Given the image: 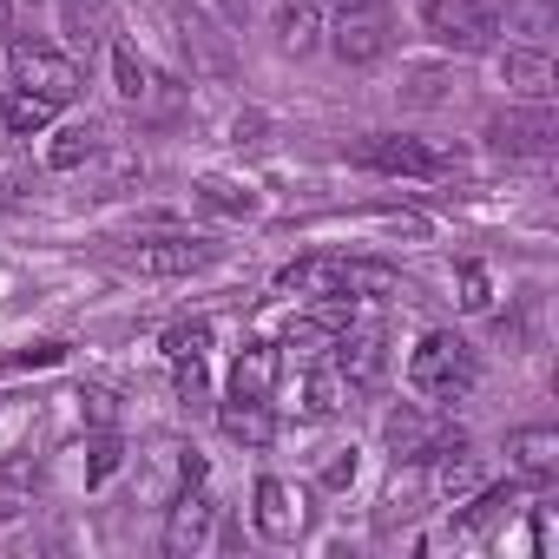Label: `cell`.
<instances>
[{
	"mask_svg": "<svg viewBox=\"0 0 559 559\" xmlns=\"http://www.w3.org/2000/svg\"><path fill=\"white\" fill-rule=\"evenodd\" d=\"M474 382H480V356H474L467 336L428 330V336L408 349V389H415L421 402H461V395H474Z\"/></svg>",
	"mask_w": 559,
	"mask_h": 559,
	"instance_id": "1",
	"label": "cell"
},
{
	"mask_svg": "<svg viewBox=\"0 0 559 559\" xmlns=\"http://www.w3.org/2000/svg\"><path fill=\"white\" fill-rule=\"evenodd\" d=\"M330 47H336L343 67H376L395 47V8H389V0H336Z\"/></svg>",
	"mask_w": 559,
	"mask_h": 559,
	"instance_id": "2",
	"label": "cell"
},
{
	"mask_svg": "<svg viewBox=\"0 0 559 559\" xmlns=\"http://www.w3.org/2000/svg\"><path fill=\"white\" fill-rule=\"evenodd\" d=\"M356 165L389 171V178H448V171H454L448 152H435L428 139H408V132H369V139L356 145Z\"/></svg>",
	"mask_w": 559,
	"mask_h": 559,
	"instance_id": "3",
	"label": "cell"
},
{
	"mask_svg": "<svg viewBox=\"0 0 559 559\" xmlns=\"http://www.w3.org/2000/svg\"><path fill=\"white\" fill-rule=\"evenodd\" d=\"M421 27L435 34V47H454V53H487L500 21L487 0H428L421 8Z\"/></svg>",
	"mask_w": 559,
	"mask_h": 559,
	"instance_id": "4",
	"label": "cell"
},
{
	"mask_svg": "<svg viewBox=\"0 0 559 559\" xmlns=\"http://www.w3.org/2000/svg\"><path fill=\"white\" fill-rule=\"evenodd\" d=\"M14 86L34 93V99H47V106H73V93H80V67H73L67 53L40 47V40H21V47H14Z\"/></svg>",
	"mask_w": 559,
	"mask_h": 559,
	"instance_id": "5",
	"label": "cell"
},
{
	"mask_svg": "<svg viewBox=\"0 0 559 559\" xmlns=\"http://www.w3.org/2000/svg\"><path fill=\"white\" fill-rule=\"evenodd\" d=\"M250 520H257V533H263V539L290 546V539H304V526H310V507H304V493H297L290 480L263 474V480H257V507H250Z\"/></svg>",
	"mask_w": 559,
	"mask_h": 559,
	"instance_id": "6",
	"label": "cell"
},
{
	"mask_svg": "<svg viewBox=\"0 0 559 559\" xmlns=\"http://www.w3.org/2000/svg\"><path fill=\"white\" fill-rule=\"evenodd\" d=\"M487 139L500 145V152H552V139H559V119H552V99H526V106H513V112H500L493 126H487Z\"/></svg>",
	"mask_w": 559,
	"mask_h": 559,
	"instance_id": "7",
	"label": "cell"
},
{
	"mask_svg": "<svg viewBox=\"0 0 559 559\" xmlns=\"http://www.w3.org/2000/svg\"><path fill=\"white\" fill-rule=\"evenodd\" d=\"M336 376H343L349 389H376V382L389 376V336H382L376 323H349V330L336 336Z\"/></svg>",
	"mask_w": 559,
	"mask_h": 559,
	"instance_id": "8",
	"label": "cell"
},
{
	"mask_svg": "<svg viewBox=\"0 0 559 559\" xmlns=\"http://www.w3.org/2000/svg\"><path fill=\"white\" fill-rule=\"evenodd\" d=\"M276 290L310 304V297H349V257H297L284 276H276Z\"/></svg>",
	"mask_w": 559,
	"mask_h": 559,
	"instance_id": "9",
	"label": "cell"
},
{
	"mask_svg": "<svg viewBox=\"0 0 559 559\" xmlns=\"http://www.w3.org/2000/svg\"><path fill=\"white\" fill-rule=\"evenodd\" d=\"M507 461L526 487H546L559 480V428H513L507 435Z\"/></svg>",
	"mask_w": 559,
	"mask_h": 559,
	"instance_id": "10",
	"label": "cell"
},
{
	"mask_svg": "<svg viewBox=\"0 0 559 559\" xmlns=\"http://www.w3.org/2000/svg\"><path fill=\"white\" fill-rule=\"evenodd\" d=\"M132 263L145 276H191V270L211 263V243H198V237H139Z\"/></svg>",
	"mask_w": 559,
	"mask_h": 559,
	"instance_id": "11",
	"label": "cell"
},
{
	"mask_svg": "<svg viewBox=\"0 0 559 559\" xmlns=\"http://www.w3.org/2000/svg\"><path fill=\"white\" fill-rule=\"evenodd\" d=\"M211 520H217V507H211L204 487H198V493H178V500H171V520H165V552H171V559L198 552V546L211 539Z\"/></svg>",
	"mask_w": 559,
	"mask_h": 559,
	"instance_id": "12",
	"label": "cell"
},
{
	"mask_svg": "<svg viewBox=\"0 0 559 559\" xmlns=\"http://www.w3.org/2000/svg\"><path fill=\"white\" fill-rule=\"evenodd\" d=\"M290 408L304 421H330L343 408V376L323 369V362H297V382H290Z\"/></svg>",
	"mask_w": 559,
	"mask_h": 559,
	"instance_id": "13",
	"label": "cell"
},
{
	"mask_svg": "<svg viewBox=\"0 0 559 559\" xmlns=\"http://www.w3.org/2000/svg\"><path fill=\"white\" fill-rule=\"evenodd\" d=\"M493 67H500V86H513L520 99H552V80L559 73H552V60L539 47H507Z\"/></svg>",
	"mask_w": 559,
	"mask_h": 559,
	"instance_id": "14",
	"label": "cell"
},
{
	"mask_svg": "<svg viewBox=\"0 0 559 559\" xmlns=\"http://www.w3.org/2000/svg\"><path fill=\"white\" fill-rule=\"evenodd\" d=\"M382 435H389L395 461H428L435 448H448V435H441V428H435V421H428L421 408H408V402H402V408H395V415L382 421Z\"/></svg>",
	"mask_w": 559,
	"mask_h": 559,
	"instance_id": "15",
	"label": "cell"
},
{
	"mask_svg": "<svg viewBox=\"0 0 559 559\" xmlns=\"http://www.w3.org/2000/svg\"><path fill=\"white\" fill-rule=\"evenodd\" d=\"M428 461H435V493H441V500H454V507H461V500L480 487V454H467V441H461V435H454L448 448H435Z\"/></svg>",
	"mask_w": 559,
	"mask_h": 559,
	"instance_id": "16",
	"label": "cell"
},
{
	"mask_svg": "<svg viewBox=\"0 0 559 559\" xmlns=\"http://www.w3.org/2000/svg\"><path fill=\"white\" fill-rule=\"evenodd\" d=\"M99 152H106V132H99L93 119H73V126H60V132H53L47 165H53V171H80V165H93Z\"/></svg>",
	"mask_w": 559,
	"mask_h": 559,
	"instance_id": "17",
	"label": "cell"
},
{
	"mask_svg": "<svg viewBox=\"0 0 559 559\" xmlns=\"http://www.w3.org/2000/svg\"><path fill=\"white\" fill-rule=\"evenodd\" d=\"M230 395H237V402H270V395H276V349L250 343V349L237 356V369H230Z\"/></svg>",
	"mask_w": 559,
	"mask_h": 559,
	"instance_id": "18",
	"label": "cell"
},
{
	"mask_svg": "<svg viewBox=\"0 0 559 559\" xmlns=\"http://www.w3.org/2000/svg\"><path fill=\"white\" fill-rule=\"evenodd\" d=\"M217 421H224V435H230V441H243V448H263V441L276 435V415H270V402H237V395H230Z\"/></svg>",
	"mask_w": 559,
	"mask_h": 559,
	"instance_id": "19",
	"label": "cell"
},
{
	"mask_svg": "<svg viewBox=\"0 0 559 559\" xmlns=\"http://www.w3.org/2000/svg\"><path fill=\"white\" fill-rule=\"evenodd\" d=\"M112 86H119L126 106H152V99H158V73H152L132 47H112Z\"/></svg>",
	"mask_w": 559,
	"mask_h": 559,
	"instance_id": "20",
	"label": "cell"
},
{
	"mask_svg": "<svg viewBox=\"0 0 559 559\" xmlns=\"http://www.w3.org/2000/svg\"><path fill=\"white\" fill-rule=\"evenodd\" d=\"M323 40V14L310 8V0H297V8H284V14H276V47H284V53H310Z\"/></svg>",
	"mask_w": 559,
	"mask_h": 559,
	"instance_id": "21",
	"label": "cell"
},
{
	"mask_svg": "<svg viewBox=\"0 0 559 559\" xmlns=\"http://www.w3.org/2000/svg\"><path fill=\"white\" fill-rule=\"evenodd\" d=\"M53 112H60V106H47V99H34V93H21V86H14V93H8V106H0V126H8L14 139H34V132H47V126H53Z\"/></svg>",
	"mask_w": 559,
	"mask_h": 559,
	"instance_id": "22",
	"label": "cell"
},
{
	"mask_svg": "<svg viewBox=\"0 0 559 559\" xmlns=\"http://www.w3.org/2000/svg\"><path fill=\"white\" fill-rule=\"evenodd\" d=\"M198 204L217 211V217H250L257 211V191L250 185H230V178H198Z\"/></svg>",
	"mask_w": 559,
	"mask_h": 559,
	"instance_id": "23",
	"label": "cell"
},
{
	"mask_svg": "<svg viewBox=\"0 0 559 559\" xmlns=\"http://www.w3.org/2000/svg\"><path fill=\"white\" fill-rule=\"evenodd\" d=\"M34 487H40L34 461H8V467H0V520L27 513V507H34Z\"/></svg>",
	"mask_w": 559,
	"mask_h": 559,
	"instance_id": "24",
	"label": "cell"
},
{
	"mask_svg": "<svg viewBox=\"0 0 559 559\" xmlns=\"http://www.w3.org/2000/svg\"><path fill=\"white\" fill-rule=\"evenodd\" d=\"M211 349V323H171L165 330V356L171 362H191V356H204Z\"/></svg>",
	"mask_w": 559,
	"mask_h": 559,
	"instance_id": "25",
	"label": "cell"
},
{
	"mask_svg": "<svg viewBox=\"0 0 559 559\" xmlns=\"http://www.w3.org/2000/svg\"><path fill=\"white\" fill-rule=\"evenodd\" d=\"M356 467H362V461H356V448H330V461H323V467H317V480H323V487H336V493H343V487H349V480H356Z\"/></svg>",
	"mask_w": 559,
	"mask_h": 559,
	"instance_id": "26",
	"label": "cell"
},
{
	"mask_svg": "<svg viewBox=\"0 0 559 559\" xmlns=\"http://www.w3.org/2000/svg\"><path fill=\"white\" fill-rule=\"evenodd\" d=\"M487 270L480 263H461V310H487Z\"/></svg>",
	"mask_w": 559,
	"mask_h": 559,
	"instance_id": "27",
	"label": "cell"
},
{
	"mask_svg": "<svg viewBox=\"0 0 559 559\" xmlns=\"http://www.w3.org/2000/svg\"><path fill=\"white\" fill-rule=\"evenodd\" d=\"M171 369H178V395H185V402H204V356L171 362Z\"/></svg>",
	"mask_w": 559,
	"mask_h": 559,
	"instance_id": "28",
	"label": "cell"
},
{
	"mask_svg": "<svg viewBox=\"0 0 559 559\" xmlns=\"http://www.w3.org/2000/svg\"><path fill=\"white\" fill-rule=\"evenodd\" d=\"M60 14H67V27H73V34H80V40H93V34H86V27H93V21H99V0H60Z\"/></svg>",
	"mask_w": 559,
	"mask_h": 559,
	"instance_id": "29",
	"label": "cell"
},
{
	"mask_svg": "<svg viewBox=\"0 0 559 559\" xmlns=\"http://www.w3.org/2000/svg\"><path fill=\"white\" fill-rule=\"evenodd\" d=\"M119 467V441H93V467H86V480H106Z\"/></svg>",
	"mask_w": 559,
	"mask_h": 559,
	"instance_id": "30",
	"label": "cell"
}]
</instances>
